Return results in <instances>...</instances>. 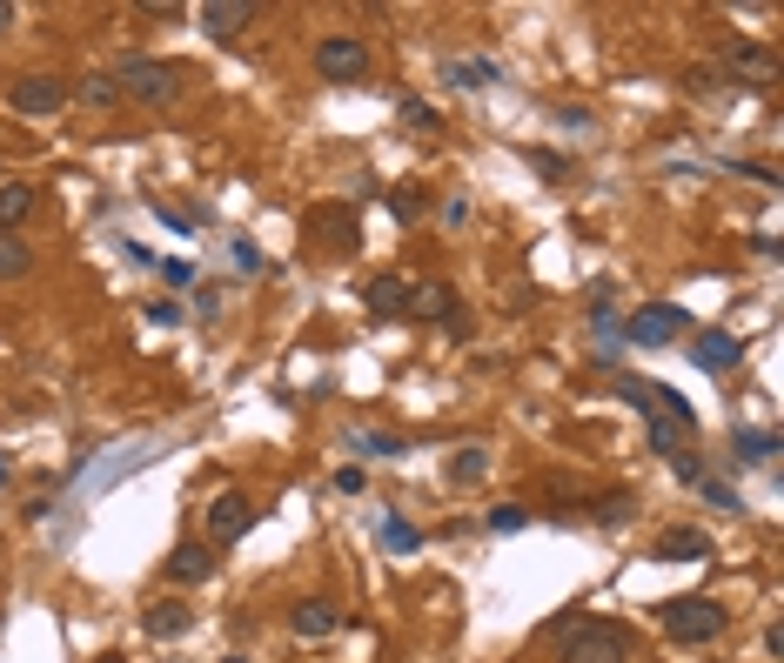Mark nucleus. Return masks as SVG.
I'll use <instances>...</instances> for the list:
<instances>
[{"label":"nucleus","instance_id":"obj_1","mask_svg":"<svg viewBox=\"0 0 784 663\" xmlns=\"http://www.w3.org/2000/svg\"><path fill=\"white\" fill-rule=\"evenodd\" d=\"M557 663H631V630L617 617H583L563 623V650Z\"/></svg>","mask_w":784,"mask_h":663},{"label":"nucleus","instance_id":"obj_2","mask_svg":"<svg viewBox=\"0 0 784 663\" xmlns=\"http://www.w3.org/2000/svg\"><path fill=\"white\" fill-rule=\"evenodd\" d=\"M657 623L670 643H718L731 630V610L718 597H670V604H657Z\"/></svg>","mask_w":784,"mask_h":663},{"label":"nucleus","instance_id":"obj_3","mask_svg":"<svg viewBox=\"0 0 784 663\" xmlns=\"http://www.w3.org/2000/svg\"><path fill=\"white\" fill-rule=\"evenodd\" d=\"M115 88H121V101L161 108V101L182 95V67H174V61H154V54H128V61L115 67Z\"/></svg>","mask_w":784,"mask_h":663},{"label":"nucleus","instance_id":"obj_4","mask_svg":"<svg viewBox=\"0 0 784 663\" xmlns=\"http://www.w3.org/2000/svg\"><path fill=\"white\" fill-rule=\"evenodd\" d=\"M302 235L322 241L329 256H356V248H363V215L342 208V202H315V208L302 215Z\"/></svg>","mask_w":784,"mask_h":663},{"label":"nucleus","instance_id":"obj_5","mask_svg":"<svg viewBox=\"0 0 784 663\" xmlns=\"http://www.w3.org/2000/svg\"><path fill=\"white\" fill-rule=\"evenodd\" d=\"M684 336H690V315L677 302H644V308L624 315V343H637V349H664V343H684Z\"/></svg>","mask_w":784,"mask_h":663},{"label":"nucleus","instance_id":"obj_6","mask_svg":"<svg viewBox=\"0 0 784 663\" xmlns=\"http://www.w3.org/2000/svg\"><path fill=\"white\" fill-rule=\"evenodd\" d=\"M315 74L335 80V88H356V80H369V47L356 34H329L315 41Z\"/></svg>","mask_w":784,"mask_h":663},{"label":"nucleus","instance_id":"obj_7","mask_svg":"<svg viewBox=\"0 0 784 663\" xmlns=\"http://www.w3.org/2000/svg\"><path fill=\"white\" fill-rule=\"evenodd\" d=\"M8 101H14V115L47 121V115L67 108V80H54V74H14V80H8Z\"/></svg>","mask_w":784,"mask_h":663},{"label":"nucleus","instance_id":"obj_8","mask_svg":"<svg viewBox=\"0 0 784 663\" xmlns=\"http://www.w3.org/2000/svg\"><path fill=\"white\" fill-rule=\"evenodd\" d=\"M724 74L738 88H771L777 80V54L764 41H724Z\"/></svg>","mask_w":784,"mask_h":663},{"label":"nucleus","instance_id":"obj_9","mask_svg":"<svg viewBox=\"0 0 784 663\" xmlns=\"http://www.w3.org/2000/svg\"><path fill=\"white\" fill-rule=\"evenodd\" d=\"M738 356H744V349H738L731 328H697V336H690V362L705 369V376H731Z\"/></svg>","mask_w":784,"mask_h":663},{"label":"nucleus","instance_id":"obj_10","mask_svg":"<svg viewBox=\"0 0 784 663\" xmlns=\"http://www.w3.org/2000/svg\"><path fill=\"white\" fill-rule=\"evenodd\" d=\"M248 523H255V503L241 489H222L208 510V543H235V536H248Z\"/></svg>","mask_w":784,"mask_h":663},{"label":"nucleus","instance_id":"obj_11","mask_svg":"<svg viewBox=\"0 0 784 663\" xmlns=\"http://www.w3.org/2000/svg\"><path fill=\"white\" fill-rule=\"evenodd\" d=\"M409 315H422V322H450V336H463V308H457V289H443V282H422V289H409Z\"/></svg>","mask_w":784,"mask_h":663},{"label":"nucleus","instance_id":"obj_12","mask_svg":"<svg viewBox=\"0 0 784 663\" xmlns=\"http://www.w3.org/2000/svg\"><path fill=\"white\" fill-rule=\"evenodd\" d=\"M195 21H202V34H215V41H235L241 28H255V8H248V0H202Z\"/></svg>","mask_w":784,"mask_h":663},{"label":"nucleus","instance_id":"obj_13","mask_svg":"<svg viewBox=\"0 0 784 663\" xmlns=\"http://www.w3.org/2000/svg\"><path fill=\"white\" fill-rule=\"evenodd\" d=\"M141 630H148L154 643H174V637H189V630H195V610H189V604H174V597H161V604L141 610Z\"/></svg>","mask_w":784,"mask_h":663},{"label":"nucleus","instance_id":"obj_14","mask_svg":"<svg viewBox=\"0 0 784 663\" xmlns=\"http://www.w3.org/2000/svg\"><path fill=\"white\" fill-rule=\"evenodd\" d=\"M289 623H296V637H302V643H322V637H335V630H342V610H335L329 597H302Z\"/></svg>","mask_w":784,"mask_h":663},{"label":"nucleus","instance_id":"obj_15","mask_svg":"<svg viewBox=\"0 0 784 663\" xmlns=\"http://www.w3.org/2000/svg\"><path fill=\"white\" fill-rule=\"evenodd\" d=\"M168 576L174 584H208L215 576V543H174L168 550Z\"/></svg>","mask_w":784,"mask_h":663},{"label":"nucleus","instance_id":"obj_16","mask_svg":"<svg viewBox=\"0 0 784 663\" xmlns=\"http://www.w3.org/2000/svg\"><path fill=\"white\" fill-rule=\"evenodd\" d=\"M651 556H657V563H705V556H711V536L677 523V530H664V536H657V550H651Z\"/></svg>","mask_w":784,"mask_h":663},{"label":"nucleus","instance_id":"obj_17","mask_svg":"<svg viewBox=\"0 0 784 663\" xmlns=\"http://www.w3.org/2000/svg\"><path fill=\"white\" fill-rule=\"evenodd\" d=\"M363 302H369L376 322H396V315H409V282H402V275H376V282L363 289Z\"/></svg>","mask_w":784,"mask_h":663},{"label":"nucleus","instance_id":"obj_18","mask_svg":"<svg viewBox=\"0 0 784 663\" xmlns=\"http://www.w3.org/2000/svg\"><path fill=\"white\" fill-rule=\"evenodd\" d=\"M443 80H450V88H463V95L496 88V61H483V54H457V61H443Z\"/></svg>","mask_w":784,"mask_h":663},{"label":"nucleus","instance_id":"obj_19","mask_svg":"<svg viewBox=\"0 0 784 663\" xmlns=\"http://www.w3.org/2000/svg\"><path fill=\"white\" fill-rule=\"evenodd\" d=\"M771 456H777V430H731V463L764 469Z\"/></svg>","mask_w":784,"mask_h":663},{"label":"nucleus","instance_id":"obj_20","mask_svg":"<svg viewBox=\"0 0 784 663\" xmlns=\"http://www.w3.org/2000/svg\"><path fill=\"white\" fill-rule=\"evenodd\" d=\"M34 269V248L14 235V228H0V282H21Z\"/></svg>","mask_w":784,"mask_h":663},{"label":"nucleus","instance_id":"obj_21","mask_svg":"<svg viewBox=\"0 0 784 663\" xmlns=\"http://www.w3.org/2000/svg\"><path fill=\"white\" fill-rule=\"evenodd\" d=\"M34 202H41V195H34L28 182H0V228H21V221L34 215Z\"/></svg>","mask_w":784,"mask_h":663},{"label":"nucleus","instance_id":"obj_22","mask_svg":"<svg viewBox=\"0 0 784 663\" xmlns=\"http://www.w3.org/2000/svg\"><path fill=\"white\" fill-rule=\"evenodd\" d=\"M483 476H490V449L483 443H463L450 456V482H483Z\"/></svg>","mask_w":784,"mask_h":663},{"label":"nucleus","instance_id":"obj_23","mask_svg":"<svg viewBox=\"0 0 784 663\" xmlns=\"http://www.w3.org/2000/svg\"><path fill=\"white\" fill-rule=\"evenodd\" d=\"M80 101L95 108V115H108V108H121V88H115V74H87L80 80Z\"/></svg>","mask_w":784,"mask_h":663},{"label":"nucleus","instance_id":"obj_24","mask_svg":"<svg viewBox=\"0 0 784 663\" xmlns=\"http://www.w3.org/2000/svg\"><path fill=\"white\" fill-rule=\"evenodd\" d=\"M697 496H705V503H711V510H731V517L744 510V496H738L731 482H718V476H705V482H697Z\"/></svg>","mask_w":784,"mask_h":663},{"label":"nucleus","instance_id":"obj_25","mask_svg":"<svg viewBox=\"0 0 784 663\" xmlns=\"http://www.w3.org/2000/svg\"><path fill=\"white\" fill-rule=\"evenodd\" d=\"M490 530H496V536L530 530V510H523V503H496V510H490Z\"/></svg>","mask_w":784,"mask_h":663},{"label":"nucleus","instance_id":"obj_26","mask_svg":"<svg viewBox=\"0 0 784 663\" xmlns=\"http://www.w3.org/2000/svg\"><path fill=\"white\" fill-rule=\"evenodd\" d=\"M389 208H396V221H422V215H429V195H422V188H396Z\"/></svg>","mask_w":784,"mask_h":663},{"label":"nucleus","instance_id":"obj_27","mask_svg":"<svg viewBox=\"0 0 784 663\" xmlns=\"http://www.w3.org/2000/svg\"><path fill=\"white\" fill-rule=\"evenodd\" d=\"M624 517H637V496H603V503H597V523H603V530L624 523Z\"/></svg>","mask_w":784,"mask_h":663},{"label":"nucleus","instance_id":"obj_28","mask_svg":"<svg viewBox=\"0 0 784 663\" xmlns=\"http://www.w3.org/2000/svg\"><path fill=\"white\" fill-rule=\"evenodd\" d=\"M383 543H389V550H416V543H422V530H409L402 517H389V523H383Z\"/></svg>","mask_w":784,"mask_h":663},{"label":"nucleus","instance_id":"obj_29","mask_svg":"<svg viewBox=\"0 0 784 663\" xmlns=\"http://www.w3.org/2000/svg\"><path fill=\"white\" fill-rule=\"evenodd\" d=\"M670 469H677V482H690V489H697V482H705V476H711V469H705V463H697L690 449H677V456H670Z\"/></svg>","mask_w":784,"mask_h":663},{"label":"nucleus","instance_id":"obj_30","mask_svg":"<svg viewBox=\"0 0 784 663\" xmlns=\"http://www.w3.org/2000/svg\"><path fill=\"white\" fill-rule=\"evenodd\" d=\"M356 449H369V456H402V443H396V436H383V430L356 436Z\"/></svg>","mask_w":784,"mask_h":663},{"label":"nucleus","instance_id":"obj_31","mask_svg":"<svg viewBox=\"0 0 784 663\" xmlns=\"http://www.w3.org/2000/svg\"><path fill=\"white\" fill-rule=\"evenodd\" d=\"M402 121H409V128H436V108H429V101H416V95H409V101H402Z\"/></svg>","mask_w":784,"mask_h":663},{"label":"nucleus","instance_id":"obj_32","mask_svg":"<svg viewBox=\"0 0 784 663\" xmlns=\"http://www.w3.org/2000/svg\"><path fill=\"white\" fill-rule=\"evenodd\" d=\"M684 88H690V95H711V88H718V67H690Z\"/></svg>","mask_w":784,"mask_h":663},{"label":"nucleus","instance_id":"obj_33","mask_svg":"<svg viewBox=\"0 0 784 663\" xmlns=\"http://www.w3.org/2000/svg\"><path fill=\"white\" fill-rule=\"evenodd\" d=\"M363 482H369V469H356V463H342V469H335V489H348V496H356Z\"/></svg>","mask_w":784,"mask_h":663},{"label":"nucleus","instance_id":"obj_34","mask_svg":"<svg viewBox=\"0 0 784 663\" xmlns=\"http://www.w3.org/2000/svg\"><path fill=\"white\" fill-rule=\"evenodd\" d=\"M161 275H168L174 289H189V282H195V269H189V262H161Z\"/></svg>","mask_w":784,"mask_h":663},{"label":"nucleus","instance_id":"obj_35","mask_svg":"<svg viewBox=\"0 0 784 663\" xmlns=\"http://www.w3.org/2000/svg\"><path fill=\"white\" fill-rule=\"evenodd\" d=\"M148 322H154V328H168V322H182V308H174V302H154V308H148Z\"/></svg>","mask_w":784,"mask_h":663},{"label":"nucleus","instance_id":"obj_36","mask_svg":"<svg viewBox=\"0 0 784 663\" xmlns=\"http://www.w3.org/2000/svg\"><path fill=\"white\" fill-rule=\"evenodd\" d=\"M8 21H14V8H8V0H0V28H8Z\"/></svg>","mask_w":784,"mask_h":663},{"label":"nucleus","instance_id":"obj_37","mask_svg":"<svg viewBox=\"0 0 784 663\" xmlns=\"http://www.w3.org/2000/svg\"><path fill=\"white\" fill-rule=\"evenodd\" d=\"M0 482H8V456H0Z\"/></svg>","mask_w":784,"mask_h":663},{"label":"nucleus","instance_id":"obj_38","mask_svg":"<svg viewBox=\"0 0 784 663\" xmlns=\"http://www.w3.org/2000/svg\"><path fill=\"white\" fill-rule=\"evenodd\" d=\"M222 663H248V656H222Z\"/></svg>","mask_w":784,"mask_h":663},{"label":"nucleus","instance_id":"obj_39","mask_svg":"<svg viewBox=\"0 0 784 663\" xmlns=\"http://www.w3.org/2000/svg\"><path fill=\"white\" fill-rule=\"evenodd\" d=\"M101 663H121V656H101Z\"/></svg>","mask_w":784,"mask_h":663}]
</instances>
